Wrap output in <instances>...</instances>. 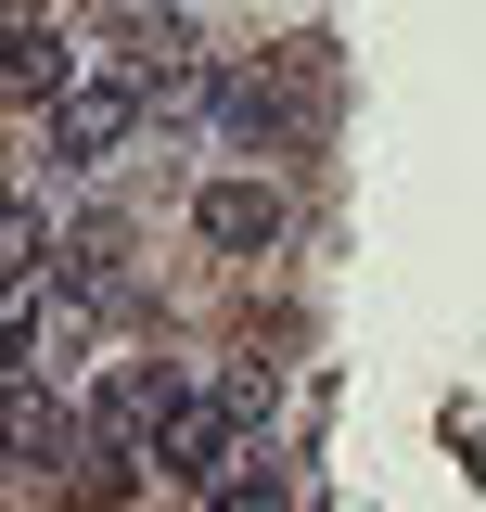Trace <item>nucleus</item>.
<instances>
[{"label": "nucleus", "instance_id": "nucleus-1", "mask_svg": "<svg viewBox=\"0 0 486 512\" xmlns=\"http://www.w3.org/2000/svg\"><path fill=\"white\" fill-rule=\"evenodd\" d=\"M141 116H154V90H141V64H128L116 39H103V52H77V77L39 103V128H52V154H64V167H116Z\"/></svg>", "mask_w": 486, "mask_h": 512}, {"label": "nucleus", "instance_id": "nucleus-2", "mask_svg": "<svg viewBox=\"0 0 486 512\" xmlns=\"http://www.w3.org/2000/svg\"><path fill=\"white\" fill-rule=\"evenodd\" d=\"M192 231L218 256H269L282 231H295V205H282V180H205L192 192Z\"/></svg>", "mask_w": 486, "mask_h": 512}, {"label": "nucleus", "instance_id": "nucleus-3", "mask_svg": "<svg viewBox=\"0 0 486 512\" xmlns=\"http://www.w3.org/2000/svg\"><path fill=\"white\" fill-rule=\"evenodd\" d=\"M0 77H13V103H52V77H77V52H52V13H39V0L13 13V52H0Z\"/></svg>", "mask_w": 486, "mask_h": 512}, {"label": "nucleus", "instance_id": "nucleus-4", "mask_svg": "<svg viewBox=\"0 0 486 512\" xmlns=\"http://www.w3.org/2000/svg\"><path fill=\"white\" fill-rule=\"evenodd\" d=\"M218 128H231V141H269V128H282V77H269V64H243L231 90H218Z\"/></svg>", "mask_w": 486, "mask_h": 512}, {"label": "nucleus", "instance_id": "nucleus-5", "mask_svg": "<svg viewBox=\"0 0 486 512\" xmlns=\"http://www.w3.org/2000/svg\"><path fill=\"white\" fill-rule=\"evenodd\" d=\"M205 512H295V487L256 461V474H231V487H205Z\"/></svg>", "mask_w": 486, "mask_h": 512}, {"label": "nucleus", "instance_id": "nucleus-6", "mask_svg": "<svg viewBox=\"0 0 486 512\" xmlns=\"http://www.w3.org/2000/svg\"><path fill=\"white\" fill-rule=\"evenodd\" d=\"M0 269H52V218H39V205L0 218Z\"/></svg>", "mask_w": 486, "mask_h": 512}]
</instances>
